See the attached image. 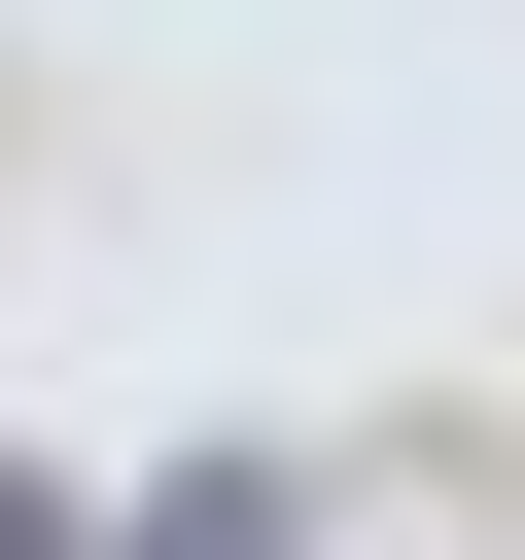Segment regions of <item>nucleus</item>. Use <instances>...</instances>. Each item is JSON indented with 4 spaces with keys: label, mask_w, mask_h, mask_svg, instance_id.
<instances>
[{
    "label": "nucleus",
    "mask_w": 525,
    "mask_h": 560,
    "mask_svg": "<svg viewBox=\"0 0 525 560\" xmlns=\"http://www.w3.org/2000/svg\"><path fill=\"white\" fill-rule=\"evenodd\" d=\"M280 525H315L280 455H175V490H140V560H280Z\"/></svg>",
    "instance_id": "obj_1"
},
{
    "label": "nucleus",
    "mask_w": 525,
    "mask_h": 560,
    "mask_svg": "<svg viewBox=\"0 0 525 560\" xmlns=\"http://www.w3.org/2000/svg\"><path fill=\"white\" fill-rule=\"evenodd\" d=\"M0 560H70V490H35V455H0Z\"/></svg>",
    "instance_id": "obj_2"
}]
</instances>
